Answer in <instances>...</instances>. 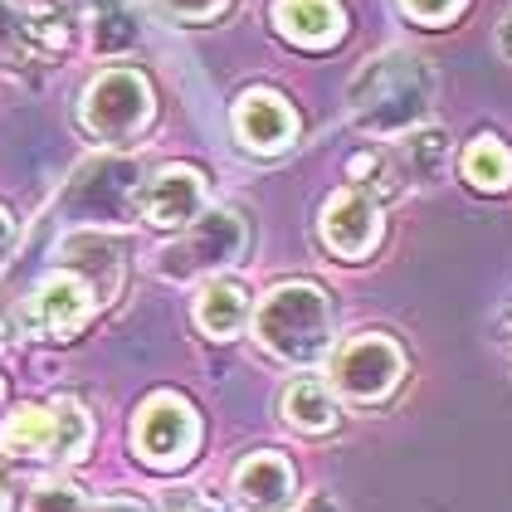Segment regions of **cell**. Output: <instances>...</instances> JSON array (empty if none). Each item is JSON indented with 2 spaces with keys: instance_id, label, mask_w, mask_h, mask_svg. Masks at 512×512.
<instances>
[{
  "instance_id": "5bb4252c",
  "label": "cell",
  "mask_w": 512,
  "mask_h": 512,
  "mask_svg": "<svg viewBox=\"0 0 512 512\" xmlns=\"http://www.w3.org/2000/svg\"><path fill=\"white\" fill-rule=\"evenodd\" d=\"M196 322L205 337H220V342L235 337L239 327L249 322V293L239 283H230V278H210L196 298Z\"/></svg>"
},
{
  "instance_id": "484cf974",
  "label": "cell",
  "mask_w": 512,
  "mask_h": 512,
  "mask_svg": "<svg viewBox=\"0 0 512 512\" xmlns=\"http://www.w3.org/2000/svg\"><path fill=\"white\" fill-rule=\"evenodd\" d=\"M10 249H15V220L0 210V264L10 259Z\"/></svg>"
},
{
  "instance_id": "8fae6325",
  "label": "cell",
  "mask_w": 512,
  "mask_h": 512,
  "mask_svg": "<svg viewBox=\"0 0 512 512\" xmlns=\"http://www.w3.org/2000/svg\"><path fill=\"white\" fill-rule=\"evenodd\" d=\"M93 308V288L79 274L44 278L25 308V332H74Z\"/></svg>"
},
{
  "instance_id": "5b68a950",
  "label": "cell",
  "mask_w": 512,
  "mask_h": 512,
  "mask_svg": "<svg viewBox=\"0 0 512 512\" xmlns=\"http://www.w3.org/2000/svg\"><path fill=\"white\" fill-rule=\"evenodd\" d=\"M132 444L152 469H181L200 444V420L181 395H152L132 425Z\"/></svg>"
},
{
  "instance_id": "30bf717a",
  "label": "cell",
  "mask_w": 512,
  "mask_h": 512,
  "mask_svg": "<svg viewBox=\"0 0 512 512\" xmlns=\"http://www.w3.org/2000/svg\"><path fill=\"white\" fill-rule=\"evenodd\" d=\"M235 132L249 152H278V147L293 142L298 118H293V108H288L278 93H269V88H249V93L235 103Z\"/></svg>"
},
{
  "instance_id": "9c48e42d",
  "label": "cell",
  "mask_w": 512,
  "mask_h": 512,
  "mask_svg": "<svg viewBox=\"0 0 512 512\" xmlns=\"http://www.w3.org/2000/svg\"><path fill=\"white\" fill-rule=\"evenodd\" d=\"M381 235V215L361 191H337L322 205V244L342 259H361Z\"/></svg>"
},
{
  "instance_id": "3957f363",
  "label": "cell",
  "mask_w": 512,
  "mask_h": 512,
  "mask_svg": "<svg viewBox=\"0 0 512 512\" xmlns=\"http://www.w3.org/2000/svg\"><path fill=\"white\" fill-rule=\"evenodd\" d=\"M152 122V88L137 69H108L83 88V127L103 142H127Z\"/></svg>"
},
{
  "instance_id": "52a82bcc",
  "label": "cell",
  "mask_w": 512,
  "mask_h": 512,
  "mask_svg": "<svg viewBox=\"0 0 512 512\" xmlns=\"http://www.w3.org/2000/svg\"><path fill=\"white\" fill-rule=\"evenodd\" d=\"M132 200H137V166L118 157H103V161H88L79 176H74L64 210L74 220L103 225V220H127Z\"/></svg>"
},
{
  "instance_id": "6da1fadb",
  "label": "cell",
  "mask_w": 512,
  "mask_h": 512,
  "mask_svg": "<svg viewBox=\"0 0 512 512\" xmlns=\"http://www.w3.org/2000/svg\"><path fill=\"white\" fill-rule=\"evenodd\" d=\"M434 79L430 69L410 54L371 59L352 83V118L371 137H400L430 118Z\"/></svg>"
},
{
  "instance_id": "7a4b0ae2",
  "label": "cell",
  "mask_w": 512,
  "mask_h": 512,
  "mask_svg": "<svg viewBox=\"0 0 512 512\" xmlns=\"http://www.w3.org/2000/svg\"><path fill=\"white\" fill-rule=\"evenodd\" d=\"M254 337L274 356L308 366L332 352V303L317 283H283L274 288L259 313H254Z\"/></svg>"
},
{
  "instance_id": "8992f818",
  "label": "cell",
  "mask_w": 512,
  "mask_h": 512,
  "mask_svg": "<svg viewBox=\"0 0 512 512\" xmlns=\"http://www.w3.org/2000/svg\"><path fill=\"white\" fill-rule=\"evenodd\" d=\"M400 371H405V356L395 347L391 337H381V332H366V337H352L337 361H332V386L347 395V400H381V395L395 391V381H400Z\"/></svg>"
},
{
  "instance_id": "44dd1931",
  "label": "cell",
  "mask_w": 512,
  "mask_h": 512,
  "mask_svg": "<svg viewBox=\"0 0 512 512\" xmlns=\"http://www.w3.org/2000/svg\"><path fill=\"white\" fill-rule=\"evenodd\" d=\"M30 512H88V503H83V493L74 488V483L49 478V483H40V488H35Z\"/></svg>"
},
{
  "instance_id": "ac0fdd59",
  "label": "cell",
  "mask_w": 512,
  "mask_h": 512,
  "mask_svg": "<svg viewBox=\"0 0 512 512\" xmlns=\"http://www.w3.org/2000/svg\"><path fill=\"white\" fill-rule=\"evenodd\" d=\"M54 410V464H74L83 459V449H88V439H93V420L83 415V405L74 400H54L49 405Z\"/></svg>"
},
{
  "instance_id": "9a60e30c",
  "label": "cell",
  "mask_w": 512,
  "mask_h": 512,
  "mask_svg": "<svg viewBox=\"0 0 512 512\" xmlns=\"http://www.w3.org/2000/svg\"><path fill=\"white\" fill-rule=\"evenodd\" d=\"M0 444H5L10 454H25V459H49V454H54V410L20 405V410L5 420Z\"/></svg>"
},
{
  "instance_id": "83f0119b",
  "label": "cell",
  "mask_w": 512,
  "mask_h": 512,
  "mask_svg": "<svg viewBox=\"0 0 512 512\" xmlns=\"http://www.w3.org/2000/svg\"><path fill=\"white\" fill-rule=\"evenodd\" d=\"M498 49H503V59H512V15L503 20V30H498Z\"/></svg>"
},
{
  "instance_id": "d4e9b609",
  "label": "cell",
  "mask_w": 512,
  "mask_h": 512,
  "mask_svg": "<svg viewBox=\"0 0 512 512\" xmlns=\"http://www.w3.org/2000/svg\"><path fill=\"white\" fill-rule=\"evenodd\" d=\"M88 512H152L147 503H137V498H108V503H98V508Z\"/></svg>"
},
{
  "instance_id": "2e32d148",
  "label": "cell",
  "mask_w": 512,
  "mask_h": 512,
  "mask_svg": "<svg viewBox=\"0 0 512 512\" xmlns=\"http://www.w3.org/2000/svg\"><path fill=\"white\" fill-rule=\"evenodd\" d=\"M283 420L308 434H322L337 425V400H332V391L322 381H293L283 391Z\"/></svg>"
},
{
  "instance_id": "4fadbf2b",
  "label": "cell",
  "mask_w": 512,
  "mask_h": 512,
  "mask_svg": "<svg viewBox=\"0 0 512 512\" xmlns=\"http://www.w3.org/2000/svg\"><path fill=\"white\" fill-rule=\"evenodd\" d=\"M274 25L288 40L322 49L342 40V5L337 0H274Z\"/></svg>"
},
{
  "instance_id": "d6986e66",
  "label": "cell",
  "mask_w": 512,
  "mask_h": 512,
  "mask_svg": "<svg viewBox=\"0 0 512 512\" xmlns=\"http://www.w3.org/2000/svg\"><path fill=\"white\" fill-rule=\"evenodd\" d=\"M93 44H98L103 54H118V49H132V44H137V20L122 10L118 0L93 15Z\"/></svg>"
},
{
  "instance_id": "4316f807",
  "label": "cell",
  "mask_w": 512,
  "mask_h": 512,
  "mask_svg": "<svg viewBox=\"0 0 512 512\" xmlns=\"http://www.w3.org/2000/svg\"><path fill=\"white\" fill-rule=\"evenodd\" d=\"M171 512H225V508H215V503H205V498H196V493H186V498H181V508L171 503Z\"/></svg>"
},
{
  "instance_id": "f1b7e54d",
  "label": "cell",
  "mask_w": 512,
  "mask_h": 512,
  "mask_svg": "<svg viewBox=\"0 0 512 512\" xmlns=\"http://www.w3.org/2000/svg\"><path fill=\"white\" fill-rule=\"evenodd\" d=\"M303 512H337V508H332L327 498H313V503H308V508H303Z\"/></svg>"
},
{
  "instance_id": "ba28073f",
  "label": "cell",
  "mask_w": 512,
  "mask_h": 512,
  "mask_svg": "<svg viewBox=\"0 0 512 512\" xmlns=\"http://www.w3.org/2000/svg\"><path fill=\"white\" fill-rule=\"evenodd\" d=\"M137 205H142V220L157 225V230H186L205 210V176L196 166H166L157 171L142 191H137Z\"/></svg>"
},
{
  "instance_id": "7c38bea8",
  "label": "cell",
  "mask_w": 512,
  "mask_h": 512,
  "mask_svg": "<svg viewBox=\"0 0 512 512\" xmlns=\"http://www.w3.org/2000/svg\"><path fill=\"white\" fill-rule=\"evenodd\" d=\"M293 464L283 454H249L235 469V498L249 512H283L293 503Z\"/></svg>"
},
{
  "instance_id": "603a6c76",
  "label": "cell",
  "mask_w": 512,
  "mask_h": 512,
  "mask_svg": "<svg viewBox=\"0 0 512 512\" xmlns=\"http://www.w3.org/2000/svg\"><path fill=\"white\" fill-rule=\"evenodd\" d=\"M420 25H439V20H454L459 10H464V0H400Z\"/></svg>"
},
{
  "instance_id": "cb8c5ba5",
  "label": "cell",
  "mask_w": 512,
  "mask_h": 512,
  "mask_svg": "<svg viewBox=\"0 0 512 512\" xmlns=\"http://www.w3.org/2000/svg\"><path fill=\"white\" fill-rule=\"evenodd\" d=\"M176 20H210V15H220L230 0H161Z\"/></svg>"
},
{
  "instance_id": "ffe728a7",
  "label": "cell",
  "mask_w": 512,
  "mask_h": 512,
  "mask_svg": "<svg viewBox=\"0 0 512 512\" xmlns=\"http://www.w3.org/2000/svg\"><path fill=\"white\" fill-rule=\"evenodd\" d=\"M30 59V25L20 20V10L10 0H0V64L15 69Z\"/></svg>"
},
{
  "instance_id": "7402d4cb",
  "label": "cell",
  "mask_w": 512,
  "mask_h": 512,
  "mask_svg": "<svg viewBox=\"0 0 512 512\" xmlns=\"http://www.w3.org/2000/svg\"><path fill=\"white\" fill-rule=\"evenodd\" d=\"M444 157V137H410V147H405V161H410V176H434V166Z\"/></svg>"
},
{
  "instance_id": "f546056e",
  "label": "cell",
  "mask_w": 512,
  "mask_h": 512,
  "mask_svg": "<svg viewBox=\"0 0 512 512\" xmlns=\"http://www.w3.org/2000/svg\"><path fill=\"white\" fill-rule=\"evenodd\" d=\"M0 512H10V503H5V493H0Z\"/></svg>"
},
{
  "instance_id": "e0dca14e",
  "label": "cell",
  "mask_w": 512,
  "mask_h": 512,
  "mask_svg": "<svg viewBox=\"0 0 512 512\" xmlns=\"http://www.w3.org/2000/svg\"><path fill=\"white\" fill-rule=\"evenodd\" d=\"M464 181L469 186H478V191H508L512 181V152L498 142V137H473L469 147H464Z\"/></svg>"
},
{
  "instance_id": "277c9868",
  "label": "cell",
  "mask_w": 512,
  "mask_h": 512,
  "mask_svg": "<svg viewBox=\"0 0 512 512\" xmlns=\"http://www.w3.org/2000/svg\"><path fill=\"white\" fill-rule=\"evenodd\" d=\"M244 249V220L235 210H200L196 220L186 225L181 244H171L161 254V274L166 278H200L215 269H230Z\"/></svg>"
}]
</instances>
